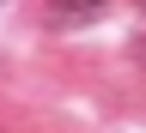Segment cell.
<instances>
[{
	"instance_id": "1",
	"label": "cell",
	"mask_w": 146,
	"mask_h": 133,
	"mask_svg": "<svg viewBox=\"0 0 146 133\" xmlns=\"http://www.w3.org/2000/svg\"><path fill=\"white\" fill-rule=\"evenodd\" d=\"M134 54H140V61H146V36H140V43H134Z\"/></svg>"
},
{
	"instance_id": "2",
	"label": "cell",
	"mask_w": 146,
	"mask_h": 133,
	"mask_svg": "<svg viewBox=\"0 0 146 133\" xmlns=\"http://www.w3.org/2000/svg\"><path fill=\"white\" fill-rule=\"evenodd\" d=\"M140 6H146V0H140Z\"/></svg>"
}]
</instances>
